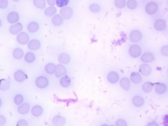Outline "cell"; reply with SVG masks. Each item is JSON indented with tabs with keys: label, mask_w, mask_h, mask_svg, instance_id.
I'll use <instances>...</instances> for the list:
<instances>
[{
	"label": "cell",
	"mask_w": 168,
	"mask_h": 126,
	"mask_svg": "<svg viewBox=\"0 0 168 126\" xmlns=\"http://www.w3.org/2000/svg\"><path fill=\"white\" fill-rule=\"evenodd\" d=\"M129 54L132 56V57L134 58H137L141 55L142 53V49L141 47L137 44L132 45V46L129 48Z\"/></svg>",
	"instance_id": "1"
},
{
	"label": "cell",
	"mask_w": 168,
	"mask_h": 126,
	"mask_svg": "<svg viewBox=\"0 0 168 126\" xmlns=\"http://www.w3.org/2000/svg\"><path fill=\"white\" fill-rule=\"evenodd\" d=\"M146 12L149 15H153L156 13L158 10V5L156 3L154 2H150L147 3L145 7Z\"/></svg>",
	"instance_id": "2"
},
{
	"label": "cell",
	"mask_w": 168,
	"mask_h": 126,
	"mask_svg": "<svg viewBox=\"0 0 168 126\" xmlns=\"http://www.w3.org/2000/svg\"><path fill=\"white\" fill-rule=\"evenodd\" d=\"M17 40L20 44L26 45L27 43H29L30 37L26 32H20L19 34H18L17 36Z\"/></svg>",
	"instance_id": "3"
},
{
	"label": "cell",
	"mask_w": 168,
	"mask_h": 126,
	"mask_svg": "<svg viewBox=\"0 0 168 126\" xmlns=\"http://www.w3.org/2000/svg\"><path fill=\"white\" fill-rule=\"evenodd\" d=\"M35 84L41 89L45 88L49 85V80L45 76H39L35 80Z\"/></svg>",
	"instance_id": "4"
},
{
	"label": "cell",
	"mask_w": 168,
	"mask_h": 126,
	"mask_svg": "<svg viewBox=\"0 0 168 126\" xmlns=\"http://www.w3.org/2000/svg\"><path fill=\"white\" fill-rule=\"evenodd\" d=\"M62 17L65 19H70L73 15V11L69 7H65L60 11Z\"/></svg>",
	"instance_id": "5"
},
{
	"label": "cell",
	"mask_w": 168,
	"mask_h": 126,
	"mask_svg": "<svg viewBox=\"0 0 168 126\" xmlns=\"http://www.w3.org/2000/svg\"><path fill=\"white\" fill-rule=\"evenodd\" d=\"M143 35L141 32L139 30L132 31L129 34V39L131 42L136 43L139 42L142 39Z\"/></svg>",
	"instance_id": "6"
},
{
	"label": "cell",
	"mask_w": 168,
	"mask_h": 126,
	"mask_svg": "<svg viewBox=\"0 0 168 126\" xmlns=\"http://www.w3.org/2000/svg\"><path fill=\"white\" fill-rule=\"evenodd\" d=\"M67 74V70L66 67L63 64H59L56 66L55 70V76L57 78H61L63 76H65Z\"/></svg>",
	"instance_id": "7"
},
{
	"label": "cell",
	"mask_w": 168,
	"mask_h": 126,
	"mask_svg": "<svg viewBox=\"0 0 168 126\" xmlns=\"http://www.w3.org/2000/svg\"><path fill=\"white\" fill-rule=\"evenodd\" d=\"M23 29L22 24L21 23H16L11 25L9 28V32L12 35H16L19 34Z\"/></svg>",
	"instance_id": "8"
},
{
	"label": "cell",
	"mask_w": 168,
	"mask_h": 126,
	"mask_svg": "<svg viewBox=\"0 0 168 126\" xmlns=\"http://www.w3.org/2000/svg\"><path fill=\"white\" fill-rule=\"evenodd\" d=\"M139 71L142 75L145 76H150L152 73V68L150 65L147 64H142L139 67Z\"/></svg>",
	"instance_id": "9"
},
{
	"label": "cell",
	"mask_w": 168,
	"mask_h": 126,
	"mask_svg": "<svg viewBox=\"0 0 168 126\" xmlns=\"http://www.w3.org/2000/svg\"><path fill=\"white\" fill-rule=\"evenodd\" d=\"M52 123L55 126H63L66 124V120L62 116L56 115L52 120Z\"/></svg>",
	"instance_id": "10"
},
{
	"label": "cell",
	"mask_w": 168,
	"mask_h": 126,
	"mask_svg": "<svg viewBox=\"0 0 168 126\" xmlns=\"http://www.w3.org/2000/svg\"><path fill=\"white\" fill-rule=\"evenodd\" d=\"M19 20V15L15 11H12L7 15V21L11 24H16Z\"/></svg>",
	"instance_id": "11"
},
{
	"label": "cell",
	"mask_w": 168,
	"mask_h": 126,
	"mask_svg": "<svg viewBox=\"0 0 168 126\" xmlns=\"http://www.w3.org/2000/svg\"><path fill=\"white\" fill-rule=\"evenodd\" d=\"M14 78L18 82H22L27 78V76L22 70H18L15 72Z\"/></svg>",
	"instance_id": "12"
},
{
	"label": "cell",
	"mask_w": 168,
	"mask_h": 126,
	"mask_svg": "<svg viewBox=\"0 0 168 126\" xmlns=\"http://www.w3.org/2000/svg\"><path fill=\"white\" fill-rule=\"evenodd\" d=\"M30 109V104L27 103H25L18 106L17 111H18V112L19 114H21L25 115L29 112Z\"/></svg>",
	"instance_id": "13"
},
{
	"label": "cell",
	"mask_w": 168,
	"mask_h": 126,
	"mask_svg": "<svg viewBox=\"0 0 168 126\" xmlns=\"http://www.w3.org/2000/svg\"><path fill=\"white\" fill-rule=\"evenodd\" d=\"M28 47L32 51H36L41 47V43L39 40L32 39L28 43Z\"/></svg>",
	"instance_id": "14"
},
{
	"label": "cell",
	"mask_w": 168,
	"mask_h": 126,
	"mask_svg": "<svg viewBox=\"0 0 168 126\" xmlns=\"http://www.w3.org/2000/svg\"><path fill=\"white\" fill-rule=\"evenodd\" d=\"M108 81L111 83H116L118 82L119 79V74L116 72H110L109 73V74L107 76Z\"/></svg>",
	"instance_id": "15"
},
{
	"label": "cell",
	"mask_w": 168,
	"mask_h": 126,
	"mask_svg": "<svg viewBox=\"0 0 168 126\" xmlns=\"http://www.w3.org/2000/svg\"><path fill=\"white\" fill-rule=\"evenodd\" d=\"M154 60V56L152 53H145L141 56V60L145 63H149L153 62Z\"/></svg>",
	"instance_id": "16"
},
{
	"label": "cell",
	"mask_w": 168,
	"mask_h": 126,
	"mask_svg": "<svg viewBox=\"0 0 168 126\" xmlns=\"http://www.w3.org/2000/svg\"><path fill=\"white\" fill-rule=\"evenodd\" d=\"M154 28L158 31H163L166 28V22L164 20L159 19L157 20L154 23Z\"/></svg>",
	"instance_id": "17"
},
{
	"label": "cell",
	"mask_w": 168,
	"mask_h": 126,
	"mask_svg": "<svg viewBox=\"0 0 168 126\" xmlns=\"http://www.w3.org/2000/svg\"><path fill=\"white\" fill-rule=\"evenodd\" d=\"M59 61L61 64H67L70 61V56L69 54L62 53L59 56Z\"/></svg>",
	"instance_id": "18"
},
{
	"label": "cell",
	"mask_w": 168,
	"mask_h": 126,
	"mask_svg": "<svg viewBox=\"0 0 168 126\" xmlns=\"http://www.w3.org/2000/svg\"><path fill=\"white\" fill-rule=\"evenodd\" d=\"M31 112L34 116L39 117L43 114V108L39 105H35L32 108Z\"/></svg>",
	"instance_id": "19"
},
{
	"label": "cell",
	"mask_w": 168,
	"mask_h": 126,
	"mask_svg": "<svg viewBox=\"0 0 168 126\" xmlns=\"http://www.w3.org/2000/svg\"><path fill=\"white\" fill-rule=\"evenodd\" d=\"M120 86L126 91H129L131 87V82L127 78H123L119 82Z\"/></svg>",
	"instance_id": "20"
},
{
	"label": "cell",
	"mask_w": 168,
	"mask_h": 126,
	"mask_svg": "<svg viewBox=\"0 0 168 126\" xmlns=\"http://www.w3.org/2000/svg\"><path fill=\"white\" fill-rule=\"evenodd\" d=\"M130 79H131V82L135 84L140 83L143 80L141 75L140 74H138V73H136V72L132 73L130 76Z\"/></svg>",
	"instance_id": "21"
},
{
	"label": "cell",
	"mask_w": 168,
	"mask_h": 126,
	"mask_svg": "<svg viewBox=\"0 0 168 126\" xmlns=\"http://www.w3.org/2000/svg\"><path fill=\"white\" fill-rule=\"evenodd\" d=\"M155 91L158 94H163L167 91V86L164 83H156L155 84Z\"/></svg>",
	"instance_id": "22"
},
{
	"label": "cell",
	"mask_w": 168,
	"mask_h": 126,
	"mask_svg": "<svg viewBox=\"0 0 168 126\" xmlns=\"http://www.w3.org/2000/svg\"><path fill=\"white\" fill-rule=\"evenodd\" d=\"M132 102L134 106L136 107H141L145 103V100L142 98L140 96H135L133 99H132Z\"/></svg>",
	"instance_id": "23"
},
{
	"label": "cell",
	"mask_w": 168,
	"mask_h": 126,
	"mask_svg": "<svg viewBox=\"0 0 168 126\" xmlns=\"http://www.w3.org/2000/svg\"><path fill=\"white\" fill-rule=\"evenodd\" d=\"M52 23H53L55 26H59L63 23V18L61 15H55L53 16V19H52Z\"/></svg>",
	"instance_id": "24"
},
{
	"label": "cell",
	"mask_w": 168,
	"mask_h": 126,
	"mask_svg": "<svg viewBox=\"0 0 168 126\" xmlns=\"http://www.w3.org/2000/svg\"><path fill=\"white\" fill-rule=\"evenodd\" d=\"M10 82L9 80L5 79H2L0 80V90L5 91L8 90L10 87Z\"/></svg>",
	"instance_id": "25"
},
{
	"label": "cell",
	"mask_w": 168,
	"mask_h": 126,
	"mask_svg": "<svg viewBox=\"0 0 168 126\" xmlns=\"http://www.w3.org/2000/svg\"><path fill=\"white\" fill-rule=\"evenodd\" d=\"M13 56L15 59H21L24 56V51L21 48H16L13 50Z\"/></svg>",
	"instance_id": "26"
},
{
	"label": "cell",
	"mask_w": 168,
	"mask_h": 126,
	"mask_svg": "<svg viewBox=\"0 0 168 126\" xmlns=\"http://www.w3.org/2000/svg\"><path fill=\"white\" fill-rule=\"evenodd\" d=\"M28 30H29L31 33H35L39 29V24L36 22L32 21L28 25Z\"/></svg>",
	"instance_id": "27"
},
{
	"label": "cell",
	"mask_w": 168,
	"mask_h": 126,
	"mask_svg": "<svg viewBox=\"0 0 168 126\" xmlns=\"http://www.w3.org/2000/svg\"><path fill=\"white\" fill-rule=\"evenodd\" d=\"M60 83H61L62 87H68L70 86V85L71 83V80L70 78V77L67 76H62L61 79L60 80Z\"/></svg>",
	"instance_id": "28"
},
{
	"label": "cell",
	"mask_w": 168,
	"mask_h": 126,
	"mask_svg": "<svg viewBox=\"0 0 168 126\" xmlns=\"http://www.w3.org/2000/svg\"><path fill=\"white\" fill-rule=\"evenodd\" d=\"M45 69L48 74H53L55 73L56 66L53 63H48L45 66Z\"/></svg>",
	"instance_id": "29"
},
{
	"label": "cell",
	"mask_w": 168,
	"mask_h": 126,
	"mask_svg": "<svg viewBox=\"0 0 168 126\" xmlns=\"http://www.w3.org/2000/svg\"><path fill=\"white\" fill-rule=\"evenodd\" d=\"M46 1L45 0H34L33 3L34 5L39 8V9H45L46 7Z\"/></svg>",
	"instance_id": "30"
},
{
	"label": "cell",
	"mask_w": 168,
	"mask_h": 126,
	"mask_svg": "<svg viewBox=\"0 0 168 126\" xmlns=\"http://www.w3.org/2000/svg\"><path fill=\"white\" fill-rule=\"evenodd\" d=\"M35 59V55L32 52H29L25 55V61L28 63H33Z\"/></svg>",
	"instance_id": "31"
},
{
	"label": "cell",
	"mask_w": 168,
	"mask_h": 126,
	"mask_svg": "<svg viewBox=\"0 0 168 126\" xmlns=\"http://www.w3.org/2000/svg\"><path fill=\"white\" fill-rule=\"evenodd\" d=\"M57 13V9L53 7H49L45 10V14L47 17H53Z\"/></svg>",
	"instance_id": "32"
},
{
	"label": "cell",
	"mask_w": 168,
	"mask_h": 126,
	"mask_svg": "<svg viewBox=\"0 0 168 126\" xmlns=\"http://www.w3.org/2000/svg\"><path fill=\"white\" fill-rule=\"evenodd\" d=\"M153 88V84L150 82H146L143 85V90L145 93H149Z\"/></svg>",
	"instance_id": "33"
},
{
	"label": "cell",
	"mask_w": 168,
	"mask_h": 126,
	"mask_svg": "<svg viewBox=\"0 0 168 126\" xmlns=\"http://www.w3.org/2000/svg\"><path fill=\"white\" fill-rule=\"evenodd\" d=\"M89 10L93 13H99L101 11V7L97 3H92L89 6Z\"/></svg>",
	"instance_id": "34"
},
{
	"label": "cell",
	"mask_w": 168,
	"mask_h": 126,
	"mask_svg": "<svg viewBox=\"0 0 168 126\" xmlns=\"http://www.w3.org/2000/svg\"><path fill=\"white\" fill-rule=\"evenodd\" d=\"M126 5L129 9H135L137 6V2L135 0H129L126 2Z\"/></svg>",
	"instance_id": "35"
},
{
	"label": "cell",
	"mask_w": 168,
	"mask_h": 126,
	"mask_svg": "<svg viewBox=\"0 0 168 126\" xmlns=\"http://www.w3.org/2000/svg\"><path fill=\"white\" fill-rule=\"evenodd\" d=\"M23 100H24L23 96L20 94L16 95L14 98V102L16 105H21V104H22Z\"/></svg>",
	"instance_id": "36"
},
{
	"label": "cell",
	"mask_w": 168,
	"mask_h": 126,
	"mask_svg": "<svg viewBox=\"0 0 168 126\" xmlns=\"http://www.w3.org/2000/svg\"><path fill=\"white\" fill-rule=\"evenodd\" d=\"M114 5L119 9H122V8L126 7V2L124 0H116L114 2Z\"/></svg>",
	"instance_id": "37"
},
{
	"label": "cell",
	"mask_w": 168,
	"mask_h": 126,
	"mask_svg": "<svg viewBox=\"0 0 168 126\" xmlns=\"http://www.w3.org/2000/svg\"><path fill=\"white\" fill-rule=\"evenodd\" d=\"M56 3L59 7H65L69 3V0H57L56 1Z\"/></svg>",
	"instance_id": "38"
},
{
	"label": "cell",
	"mask_w": 168,
	"mask_h": 126,
	"mask_svg": "<svg viewBox=\"0 0 168 126\" xmlns=\"http://www.w3.org/2000/svg\"><path fill=\"white\" fill-rule=\"evenodd\" d=\"M127 122L123 119H119L116 122V126H127Z\"/></svg>",
	"instance_id": "39"
},
{
	"label": "cell",
	"mask_w": 168,
	"mask_h": 126,
	"mask_svg": "<svg viewBox=\"0 0 168 126\" xmlns=\"http://www.w3.org/2000/svg\"><path fill=\"white\" fill-rule=\"evenodd\" d=\"M8 3L7 0H0V9H5L8 6Z\"/></svg>",
	"instance_id": "40"
},
{
	"label": "cell",
	"mask_w": 168,
	"mask_h": 126,
	"mask_svg": "<svg viewBox=\"0 0 168 126\" xmlns=\"http://www.w3.org/2000/svg\"><path fill=\"white\" fill-rule=\"evenodd\" d=\"M17 126H29V123H28V121L25 120H20L17 124Z\"/></svg>",
	"instance_id": "41"
},
{
	"label": "cell",
	"mask_w": 168,
	"mask_h": 126,
	"mask_svg": "<svg viewBox=\"0 0 168 126\" xmlns=\"http://www.w3.org/2000/svg\"><path fill=\"white\" fill-rule=\"evenodd\" d=\"M161 53L165 56H167L168 55V46H164L162 47Z\"/></svg>",
	"instance_id": "42"
},
{
	"label": "cell",
	"mask_w": 168,
	"mask_h": 126,
	"mask_svg": "<svg viewBox=\"0 0 168 126\" xmlns=\"http://www.w3.org/2000/svg\"><path fill=\"white\" fill-rule=\"evenodd\" d=\"M6 123V118L3 115H0V126H4Z\"/></svg>",
	"instance_id": "43"
},
{
	"label": "cell",
	"mask_w": 168,
	"mask_h": 126,
	"mask_svg": "<svg viewBox=\"0 0 168 126\" xmlns=\"http://www.w3.org/2000/svg\"><path fill=\"white\" fill-rule=\"evenodd\" d=\"M46 2H47V3L51 5V7H53V5H55L56 3V1H55V0H47Z\"/></svg>",
	"instance_id": "44"
},
{
	"label": "cell",
	"mask_w": 168,
	"mask_h": 126,
	"mask_svg": "<svg viewBox=\"0 0 168 126\" xmlns=\"http://www.w3.org/2000/svg\"><path fill=\"white\" fill-rule=\"evenodd\" d=\"M146 126H159V125L156 122H150L149 124H148Z\"/></svg>",
	"instance_id": "45"
},
{
	"label": "cell",
	"mask_w": 168,
	"mask_h": 126,
	"mask_svg": "<svg viewBox=\"0 0 168 126\" xmlns=\"http://www.w3.org/2000/svg\"><path fill=\"white\" fill-rule=\"evenodd\" d=\"M2 104V99H0V107H1Z\"/></svg>",
	"instance_id": "46"
},
{
	"label": "cell",
	"mask_w": 168,
	"mask_h": 126,
	"mask_svg": "<svg viewBox=\"0 0 168 126\" xmlns=\"http://www.w3.org/2000/svg\"><path fill=\"white\" fill-rule=\"evenodd\" d=\"M2 21H1V20H0V27L2 26Z\"/></svg>",
	"instance_id": "47"
},
{
	"label": "cell",
	"mask_w": 168,
	"mask_h": 126,
	"mask_svg": "<svg viewBox=\"0 0 168 126\" xmlns=\"http://www.w3.org/2000/svg\"><path fill=\"white\" fill-rule=\"evenodd\" d=\"M101 126H109V125H107V124H104V125H101Z\"/></svg>",
	"instance_id": "48"
},
{
	"label": "cell",
	"mask_w": 168,
	"mask_h": 126,
	"mask_svg": "<svg viewBox=\"0 0 168 126\" xmlns=\"http://www.w3.org/2000/svg\"><path fill=\"white\" fill-rule=\"evenodd\" d=\"M112 126H114V125H112Z\"/></svg>",
	"instance_id": "49"
}]
</instances>
